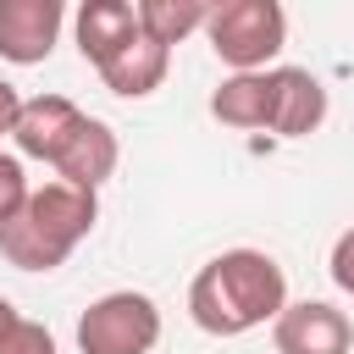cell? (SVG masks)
Here are the masks:
<instances>
[{
    "instance_id": "ba28073f",
    "label": "cell",
    "mask_w": 354,
    "mask_h": 354,
    "mask_svg": "<svg viewBox=\"0 0 354 354\" xmlns=\"http://www.w3.org/2000/svg\"><path fill=\"white\" fill-rule=\"evenodd\" d=\"M326 122V88L310 66H271V133L304 138Z\"/></svg>"
},
{
    "instance_id": "7c38bea8",
    "label": "cell",
    "mask_w": 354,
    "mask_h": 354,
    "mask_svg": "<svg viewBox=\"0 0 354 354\" xmlns=\"http://www.w3.org/2000/svg\"><path fill=\"white\" fill-rule=\"evenodd\" d=\"M166 66H171V50L138 33L111 66H100V77H105V88H111L116 100H144V94H155V88L166 83Z\"/></svg>"
},
{
    "instance_id": "7a4b0ae2",
    "label": "cell",
    "mask_w": 354,
    "mask_h": 354,
    "mask_svg": "<svg viewBox=\"0 0 354 354\" xmlns=\"http://www.w3.org/2000/svg\"><path fill=\"white\" fill-rule=\"evenodd\" d=\"M100 221V199L66 183H44L28 194V205L0 221V254L17 271H55Z\"/></svg>"
},
{
    "instance_id": "5bb4252c",
    "label": "cell",
    "mask_w": 354,
    "mask_h": 354,
    "mask_svg": "<svg viewBox=\"0 0 354 354\" xmlns=\"http://www.w3.org/2000/svg\"><path fill=\"white\" fill-rule=\"evenodd\" d=\"M0 354H55V337H50V326L17 315V321L6 326V337H0Z\"/></svg>"
},
{
    "instance_id": "9c48e42d",
    "label": "cell",
    "mask_w": 354,
    "mask_h": 354,
    "mask_svg": "<svg viewBox=\"0 0 354 354\" xmlns=\"http://www.w3.org/2000/svg\"><path fill=\"white\" fill-rule=\"evenodd\" d=\"M72 28H77L83 61L100 72V66H111V61L138 39V6H127V0H83Z\"/></svg>"
},
{
    "instance_id": "4fadbf2b",
    "label": "cell",
    "mask_w": 354,
    "mask_h": 354,
    "mask_svg": "<svg viewBox=\"0 0 354 354\" xmlns=\"http://www.w3.org/2000/svg\"><path fill=\"white\" fill-rule=\"evenodd\" d=\"M210 22V6L205 0H138V33L155 39V44H183L188 33H199Z\"/></svg>"
},
{
    "instance_id": "8fae6325",
    "label": "cell",
    "mask_w": 354,
    "mask_h": 354,
    "mask_svg": "<svg viewBox=\"0 0 354 354\" xmlns=\"http://www.w3.org/2000/svg\"><path fill=\"white\" fill-rule=\"evenodd\" d=\"M210 116L221 127H271V72H232L210 94Z\"/></svg>"
},
{
    "instance_id": "6da1fadb",
    "label": "cell",
    "mask_w": 354,
    "mask_h": 354,
    "mask_svg": "<svg viewBox=\"0 0 354 354\" xmlns=\"http://www.w3.org/2000/svg\"><path fill=\"white\" fill-rule=\"evenodd\" d=\"M288 310V271L266 249H221L188 282V315L210 337H243Z\"/></svg>"
},
{
    "instance_id": "2e32d148",
    "label": "cell",
    "mask_w": 354,
    "mask_h": 354,
    "mask_svg": "<svg viewBox=\"0 0 354 354\" xmlns=\"http://www.w3.org/2000/svg\"><path fill=\"white\" fill-rule=\"evenodd\" d=\"M332 282H337L343 293H354V227L332 243Z\"/></svg>"
},
{
    "instance_id": "30bf717a",
    "label": "cell",
    "mask_w": 354,
    "mask_h": 354,
    "mask_svg": "<svg viewBox=\"0 0 354 354\" xmlns=\"http://www.w3.org/2000/svg\"><path fill=\"white\" fill-rule=\"evenodd\" d=\"M116 160H122L116 133H111L100 116H88V122L77 127V138L66 144V155L55 160V183L83 188V194H100V183H111V177H116Z\"/></svg>"
},
{
    "instance_id": "5b68a950",
    "label": "cell",
    "mask_w": 354,
    "mask_h": 354,
    "mask_svg": "<svg viewBox=\"0 0 354 354\" xmlns=\"http://www.w3.org/2000/svg\"><path fill=\"white\" fill-rule=\"evenodd\" d=\"M271 348L277 354H348L354 321L326 299H299L271 321Z\"/></svg>"
},
{
    "instance_id": "e0dca14e",
    "label": "cell",
    "mask_w": 354,
    "mask_h": 354,
    "mask_svg": "<svg viewBox=\"0 0 354 354\" xmlns=\"http://www.w3.org/2000/svg\"><path fill=\"white\" fill-rule=\"evenodd\" d=\"M17 116H22V94L0 77V138H11V127H17Z\"/></svg>"
},
{
    "instance_id": "9a60e30c",
    "label": "cell",
    "mask_w": 354,
    "mask_h": 354,
    "mask_svg": "<svg viewBox=\"0 0 354 354\" xmlns=\"http://www.w3.org/2000/svg\"><path fill=\"white\" fill-rule=\"evenodd\" d=\"M28 177H22V160L17 155H0V221H11L22 205H28Z\"/></svg>"
},
{
    "instance_id": "8992f818",
    "label": "cell",
    "mask_w": 354,
    "mask_h": 354,
    "mask_svg": "<svg viewBox=\"0 0 354 354\" xmlns=\"http://www.w3.org/2000/svg\"><path fill=\"white\" fill-rule=\"evenodd\" d=\"M83 122H88V111H77L66 94H33V100H22V116L11 127V144H17V155L55 166L66 155V144L77 138Z\"/></svg>"
},
{
    "instance_id": "52a82bcc",
    "label": "cell",
    "mask_w": 354,
    "mask_h": 354,
    "mask_svg": "<svg viewBox=\"0 0 354 354\" xmlns=\"http://www.w3.org/2000/svg\"><path fill=\"white\" fill-rule=\"evenodd\" d=\"M61 22H66L61 0H0V61H11V66L50 61Z\"/></svg>"
},
{
    "instance_id": "277c9868",
    "label": "cell",
    "mask_w": 354,
    "mask_h": 354,
    "mask_svg": "<svg viewBox=\"0 0 354 354\" xmlns=\"http://www.w3.org/2000/svg\"><path fill=\"white\" fill-rule=\"evenodd\" d=\"M160 343V304L149 293L116 288L77 315V354H149Z\"/></svg>"
},
{
    "instance_id": "3957f363",
    "label": "cell",
    "mask_w": 354,
    "mask_h": 354,
    "mask_svg": "<svg viewBox=\"0 0 354 354\" xmlns=\"http://www.w3.org/2000/svg\"><path fill=\"white\" fill-rule=\"evenodd\" d=\"M205 39L221 66L266 72V61H277V50L288 44V11L277 0H221V6H210Z\"/></svg>"
}]
</instances>
